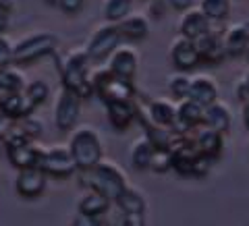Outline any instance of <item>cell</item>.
I'll list each match as a JSON object with an SVG mask.
<instances>
[{"instance_id": "6da1fadb", "label": "cell", "mask_w": 249, "mask_h": 226, "mask_svg": "<svg viewBox=\"0 0 249 226\" xmlns=\"http://www.w3.org/2000/svg\"><path fill=\"white\" fill-rule=\"evenodd\" d=\"M81 173V185H85L91 191H98L102 195L110 197L112 201L123 193L127 187V174L123 173L121 166H116L110 160H100L88 170H79Z\"/></svg>"}, {"instance_id": "7a4b0ae2", "label": "cell", "mask_w": 249, "mask_h": 226, "mask_svg": "<svg viewBox=\"0 0 249 226\" xmlns=\"http://www.w3.org/2000/svg\"><path fill=\"white\" fill-rule=\"evenodd\" d=\"M69 150H71L75 164H77V173L79 170H88L93 164H98L104 158V147H102V139H100L98 131L83 124V127L75 129L69 139Z\"/></svg>"}, {"instance_id": "3957f363", "label": "cell", "mask_w": 249, "mask_h": 226, "mask_svg": "<svg viewBox=\"0 0 249 226\" xmlns=\"http://www.w3.org/2000/svg\"><path fill=\"white\" fill-rule=\"evenodd\" d=\"M56 46L58 35L52 31H40V34L27 35L13 46V62L15 65H31V62L52 54Z\"/></svg>"}, {"instance_id": "277c9868", "label": "cell", "mask_w": 249, "mask_h": 226, "mask_svg": "<svg viewBox=\"0 0 249 226\" xmlns=\"http://www.w3.org/2000/svg\"><path fill=\"white\" fill-rule=\"evenodd\" d=\"M93 96L102 98V102H114V100H133L137 96L135 85L131 79H123V77L110 73L108 69L104 71H96L89 75Z\"/></svg>"}, {"instance_id": "5b68a950", "label": "cell", "mask_w": 249, "mask_h": 226, "mask_svg": "<svg viewBox=\"0 0 249 226\" xmlns=\"http://www.w3.org/2000/svg\"><path fill=\"white\" fill-rule=\"evenodd\" d=\"M37 168L50 178H69L77 173V164L69 145H52L42 147Z\"/></svg>"}, {"instance_id": "8992f818", "label": "cell", "mask_w": 249, "mask_h": 226, "mask_svg": "<svg viewBox=\"0 0 249 226\" xmlns=\"http://www.w3.org/2000/svg\"><path fill=\"white\" fill-rule=\"evenodd\" d=\"M121 42H123V35H121L119 23L108 21L106 25H100L91 34L85 50H88L91 62H102L110 56L116 46H121Z\"/></svg>"}, {"instance_id": "52a82bcc", "label": "cell", "mask_w": 249, "mask_h": 226, "mask_svg": "<svg viewBox=\"0 0 249 226\" xmlns=\"http://www.w3.org/2000/svg\"><path fill=\"white\" fill-rule=\"evenodd\" d=\"M79 112H81V98L71 89L62 87L56 100V106H54V124H56V129L71 131L77 124V121H79Z\"/></svg>"}, {"instance_id": "ba28073f", "label": "cell", "mask_w": 249, "mask_h": 226, "mask_svg": "<svg viewBox=\"0 0 249 226\" xmlns=\"http://www.w3.org/2000/svg\"><path fill=\"white\" fill-rule=\"evenodd\" d=\"M58 73H60V83L65 89H71L81 100L93 96V87H91V79L88 75V69L58 62Z\"/></svg>"}, {"instance_id": "9c48e42d", "label": "cell", "mask_w": 249, "mask_h": 226, "mask_svg": "<svg viewBox=\"0 0 249 226\" xmlns=\"http://www.w3.org/2000/svg\"><path fill=\"white\" fill-rule=\"evenodd\" d=\"M106 60L110 73L123 77V79H133L139 65V54L135 48H129V46H116Z\"/></svg>"}, {"instance_id": "30bf717a", "label": "cell", "mask_w": 249, "mask_h": 226, "mask_svg": "<svg viewBox=\"0 0 249 226\" xmlns=\"http://www.w3.org/2000/svg\"><path fill=\"white\" fill-rule=\"evenodd\" d=\"M46 181H48V176H46L37 166L19 168L17 181H15V191L25 199L40 197L46 189Z\"/></svg>"}, {"instance_id": "8fae6325", "label": "cell", "mask_w": 249, "mask_h": 226, "mask_svg": "<svg viewBox=\"0 0 249 226\" xmlns=\"http://www.w3.org/2000/svg\"><path fill=\"white\" fill-rule=\"evenodd\" d=\"M199 54V62L206 65H218L227 58V50H224V42H222V34H214L212 29L208 34L199 35L193 40Z\"/></svg>"}, {"instance_id": "7c38bea8", "label": "cell", "mask_w": 249, "mask_h": 226, "mask_svg": "<svg viewBox=\"0 0 249 226\" xmlns=\"http://www.w3.org/2000/svg\"><path fill=\"white\" fill-rule=\"evenodd\" d=\"M224 50H227V58H239L245 56V52L249 48V23L239 21L222 34Z\"/></svg>"}, {"instance_id": "4fadbf2b", "label": "cell", "mask_w": 249, "mask_h": 226, "mask_svg": "<svg viewBox=\"0 0 249 226\" xmlns=\"http://www.w3.org/2000/svg\"><path fill=\"white\" fill-rule=\"evenodd\" d=\"M193 145L196 150L210 158H218L224 150V133L216 129H210L206 124H199V127L193 131Z\"/></svg>"}, {"instance_id": "5bb4252c", "label": "cell", "mask_w": 249, "mask_h": 226, "mask_svg": "<svg viewBox=\"0 0 249 226\" xmlns=\"http://www.w3.org/2000/svg\"><path fill=\"white\" fill-rule=\"evenodd\" d=\"M170 60H173V65L178 69V71H191V69H196L199 65V54H197V48L193 40L189 37H177L170 46Z\"/></svg>"}, {"instance_id": "9a60e30c", "label": "cell", "mask_w": 249, "mask_h": 226, "mask_svg": "<svg viewBox=\"0 0 249 226\" xmlns=\"http://www.w3.org/2000/svg\"><path fill=\"white\" fill-rule=\"evenodd\" d=\"M106 114L108 122L112 124L116 131H127L133 121H137V110L133 100H114V102H106Z\"/></svg>"}, {"instance_id": "2e32d148", "label": "cell", "mask_w": 249, "mask_h": 226, "mask_svg": "<svg viewBox=\"0 0 249 226\" xmlns=\"http://www.w3.org/2000/svg\"><path fill=\"white\" fill-rule=\"evenodd\" d=\"M210 23L212 21L206 17L199 6H191V9L183 11L181 21H178V31H181V35L189 37V40H196V37L208 34Z\"/></svg>"}, {"instance_id": "e0dca14e", "label": "cell", "mask_w": 249, "mask_h": 226, "mask_svg": "<svg viewBox=\"0 0 249 226\" xmlns=\"http://www.w3.org/2000/svg\"><path fill=\"white\" fill-rule=\"evenodd\" d=\"M36 108L31 106V102L27 100V96L23 93V89L19 91H0V112H4L9 119L19 121L25 114L34 112Z\"/></svg>"}, {"instance_id": "ac0fdd59", "label": "cell", "mask_w": 249, "mask_h": 226, "mask_svg": "<svg viewBox=\"0 0 249 226\" xmlns=\"http://www.w3.org/2000/svg\"><path fill=\"white\" fill-rule=\"evenodd\" d=\"M116 23H119L123 40L142 42L147 37V34H150V21H147V17L142 13H129Z\"/></svg>"}, {"instance_id": "d6986e66", "label": "cell", "mask_w": 249, "mask_h": 226, "mask_svg": "<svg viewBox=\"0 0 249 226\" xmlns=\"http://www.w3.org/2000/svg\"><path fill=\"white\" fill-rule=\"evenodd\" d=\"M218 93H220V89H218L216 81L210 75L191 77V87H189V96L187 98L196 100V102L201 104V106H208V104L216 102Z\"/></svg>"}, {"instance_id": "ffe728a7", "label": "cell", "mask_w": 249, "mask_h": 226, "mask_svg": "<svg viewBox=\"0 0 249 226\" xmlns=\"http://www.w3.org/2000/svg\"><path fill=\"white\" fill-rule=\"evenodd\" d=\"M6 156H9L11 164L15 168H27V166H37V158H40V152L42 147L34 143V139L27 143H21V145H13V147H4Z\"/></svg>"}, {"instance_id": "44dd1931", "label": "cell", "mask_w": 249, "mask_h": 226, "mask_svg": "<svg viewBox=\"0 0 249 226\" xmlns=\"http://www.w3.org/2000/svg\"><path fill=\"white\" fill-rule=\"evenodd\" d=\"M231 110H229V106L227 104H222V102H212V104H208L204 108V124L210 129H216V131H220V133L227 135L229 133V129H231Z\"/></svg>"}, {"instance_id": "7402d4cb", "label": "cell", "mask_w": 249, "mask_h": 226, "mask_svg": "<svg viewBox=\"0 0 249 226\" xmlns=\"http://www.w3.org/2000/svg\"><path fill=\"white\" fill-rule=\"evenodd\" d=\"M110 204H112L110 197H106V195H102V193L89 189L88 195H83L79 199V204H77V212L100 218V216H104L108 209H110Z\"/></svg>"}, {"instance_id": "603a6c76", "label": "cell", "mask_w": 249, "mask_h": 226, "mask_svg": "<svg viewBox=\"0 0 249 226\" xmlns=\"http://www.w3.org/2000/svg\"><path fill=\"white\" fill-rule=\"evenodd\" d=\"M145 129V137L152 141L154 147H160V150H170L175 145V141L178 139V135L175 133L170 127H162V124H154V122H147L143 124Z\"/></svg>"}, {"instance_id": "cb8c5ba5", "label": "cell", "mask_w": 249, "mask_h": 226, "mask_svg": "<svg viewBox=\"0 0 249 226\" xmlns=\"http://www.w3.org/2000/svg\"><path fill=\"white\" fill-rule=\"evenodd\" d=\"M123 214H145V199L133 187H124L123 193L114 199Z\"/></svg>"}, {"instance_id": "d4e9b609", "label": "cell", "mask_w": 249, "mask_h": 226, "mask_svg": "<svg viewBox=\"0 0 249 226\" xmlns=\"http://www.w3.org/2000/svg\"><path fill=\"white\" fill-rule=\"evenodd\" d=\"M152 154H154L152 141L145 135H142L133 145H131V154H129L131 164H133L135 168H139V170H147V168H150Z\"/></svg>"}, {"instance_id": "484cf974", "label": "cell", "mask_w": 249, "mask_h": 226, "mask_svg": "<svg viewBox=\"0 0 249 226\" xmlns=\"http://www.w3.org/2000/svg\"><path fill=\"white\" fill-rule=\"evenodd\" d=\"M25 87V75L13 65L0 69V91H19Z\"/></svg>"}, {"instance_id": "4316f807", "label": "cell", "mask_w": 249, "mask_h": 226, "mask_svg": "<svg viewBox=\"0 0 249 226\" xmlns=\"http://www.w3.org/2000/svg\"><path fill=\"white\" fill-rule=\"evenodd\" d=\"M199 9L210 21H224L231 13V0H201Z\"/></svg>"}, {"instance_id": "83f0119b", "label": "cell", "mask_w": 249, "mask_h": 226, "mask_svg": "<svg viewBox=\"0 0 249 226\" xmlns=\"http://www.w3.org/2000/svg\"><path fill=\"white\" fill-rule=\"evenodd\" d=\"M23 93L27 96V100L31 102V106L37 108L40 104H44L46 100H48L50 87H48V83H46V81L36 79V81H31V83H27L25 87H23Z\"/></svg>"}, {"instance_id": "f1b7e54d", "label": "cell", "mask_w": 249, "mask_h": 226, "mask_svg": "<svg viewBox=\"0 0 249 226\" xmlns=\"http://www.w3.org/2000/svg\"><path fill=\"white\" fill-rule=\"evenodd\" d=\"M133 0H104V17L106 21H121L124 15L131 13Z\"/></svg>"}, {"instance_id": "f546056e", "label": "cell", "mask_w": 249, "mask_h": 226, "mask_svg": "<svg viewBox=\"0 0 249 226\" xmlns=\"http://www.w3.org/2000/svg\"><path fill=\"white\" fill-rule=\"evenodd\" d=\"M189 87H191V77L187 75V71H178L168 79V91L178 100L189 96Z\"/></svg>"}, {"instance_id": "4dcf8cb0", "label": "cell", "mask_w": 249, "mask_h": 226, "mask_svg": "<svg viewBox=\"0 0 249 226\" xmlns=\"http://www.w3.org/2000/svg\"><path fill=\"white\" fill-rule=\"evenodd\" d=\"M150 170H154V173L173 170V154H170V150L154 147V154H152V160H150Z\"/></svg>"}, {"instance_id": "1f68e13d", "label": "cell", "mask_w": 249, "mask_h": 226, "mask_svg": "<svg viewBox=\"0 0 249 226\" xmlns=\"http://www.w3.org/2000/svg\"><path fill=\"white\" fill-rule=\"evenodd\" d=\"M17 122L21 124V129L25 131V133H27L31 139H37V137L44 133V121H42L37 114H34V112L25 114V116H23V119H19Z\"/></svg>"}, {"instance_id": "d6a6232c", "label": "cell", "mask_w": 249, "mask_h": 226, "mask_svg": "<svg viewBox=\"0 0 249 226\" xmlns=\"http://www.w3.org/2000/svg\"><path fill=\"white\" fill-rule=\"evenodd\" d=\"M216 158H210V156H204V154H197L196 158H193V164H191V176L196 178H204L210 174V170H212Z\"/></svg>"}, {"instance_id": "836d02e7", "label": "cell", "mask_w": 249, "mask_h": 226, "mask_svg": "<svg viewBox=\"0 0 249 226\" xmlns=\"http://www.w3.org/2000/svg\"><path fill=\"white\" fill-rule=\"evenodd\" d=\"M15 65L13 62V44L9 42V37H4L0 34V69Z\"/></svg>"}, {"instance_id": "e575fe53", "label": "cell", "mask_w": 249, "mask_h": 226, "mask_svg": "<svg viewBox=\"0 0 249 226\" xmlns=\"http://www.w3.org/2000/svg\"><path fill=\"white\" fill-rule=\"evenodd\" d=\"M83 4H85V0H58V9L62 13H67V15H73V13H79L83 9Z\"/></svg>"}, {"instance_id": "d590c367", "label": "cell", "mask_w": 249, "mask_h": 226, "mask_svg": "<svg viewBox=\"0 0 249 226\" xmlns=\"http://www.w3.org/2000/svg\"><path fill=\"white\" fill-rule=\"evenodd\" d=\"M73 224H77V226H98V224H102V220H100L98 216H88V214L77 212Z\"/></svg>"}, {"instance_id": "8d00e7d4", "label": "cell", "mask_w": 249, "mask_h": 226, "mask_svg": "<svg viewBox=\"0 0 249 226\" xmlns=\"http://www.w3.org/2000/svg\"><path fill=\"white\" fill-rule=\"evenodd\" d=\"M123 224L124 226H143L145 214H123Z\"/></svg>"}, {"instance_id": "74e56055", "label": "cell", "mask_w": 249, "mask_h": 226, "mask_svg": "<svg viewBox=\"0 0 249 226\" xmlns=\"http://www.w3.org/2000/svg\"><path fill=\"white\" fill-rule=\"evenodd\" d=\"M166 2H168L170 9H175V11H178V13H183V11H187V9H191L196 0H166Z\"/></svg>"}, {"instance_id": "f35d334b", "label": "cell", "mask_w": 249, "mask_h": 226, "mask_svg": "<svg viewBox=\"0 0 249 226\" xmlns=\"http://www.w3.org/2000/svg\"><path fill=\"white\" fill-rule=\"evenodd\" d=\"M13 122H15L13 119H9L4 112H0V137H2V139H4L6 133H9V129L13 127Z\"/></svg>"}, {"instance_id": "ab89813d", "label": "cell", "mask_w": 249, "mask_h": 226, "mask_svg": "<svg viewBox=\"0 0 249 226\" xmlns=\"http://www.w3.org/2000/svg\"><path fill=\"white\" fill-rule=\"evenodd\" d=\"M237 96H239V100L241 102H249V85L245 83V79H241L239 81V85H237Z\"/></svg>"}, {"instance_id": "60d3db41", "label": "cell", "mask_w": 249, "mask_h": 226, "mask_svg": "<svg viewBox=\"0 0 249 226\" xmlns=\"http://www.w3.org/2000/svg\"><path fill=\"white\" fill-rule=\"evenodd\" d=\"M9 25H11V11L0 9V34H4Z\"/></svg>"}, {"instance_id": "b9f144b4", "label": "cell", "mask_w": 249, "mask_h": 226, "mask_svg": "<svg viewBox=\"0 0 249 226\" xmlns=\"http://www.w3.org/2000/svg\"><path fill=\"white\" fill-rule=\"evenodd\" d=\"M0 9L13 11V9H15V2H13V0H0Z\"/></svg>"}, {"instance_id": "7bdbcfd3", "label": "cell", "mask_w": 249, "mask_h": 226, "mask_svg": "<svg viewBox=\"0 0 249 226\" xmlns=\"http://www.w3.org/2000/svg\"><path fill=\"white\" fill-rule=\"evenodd\" d=\"M44 2H46V4H50V6H56V4H58V0H44Z\"/></svg>"}, {"instance_id": "ee69618b", "label": "cell", "mask_w": 249, "mask_h": 226, "mask_svg": "<svg viewBox=\"0 0 249 226\" xmlns=\"http://www.w3.org/2000/svg\"><path fill=\"white\" fill-rule=\"evenodd\" d=\"M2 152H4V139L0 137V154H2Z\"/></svg>"}, {"instance_id": "f6af8a7d", "label": "cell", "mask_w": 249, "mask_h": 226, "mask_svg": "<svg viewBox=\"0 0 249 226\" xmlns=\"http://www.w3.org/2000/svg\"><path fill=\"white\" fill-rule=\"evenodd\" d=\"M243 79H245V83H247V85H249V73H247V75H245V77H243Z\"/></svg>"}, {"instance_id": "bcb514c9", "label": "cell", "mask_w": 249, "mask_h": 226, "mask_svg": "<svg viewBox=\"0 0 249 226\" xmlns=\"http://www.w3.org/2000/svg\"><path fill=\"white\" fill-rule=\"evenodd\" d=\"M245 56H247V62H249V48H247V52H245Z\"/></svg>"}]
</instances>
